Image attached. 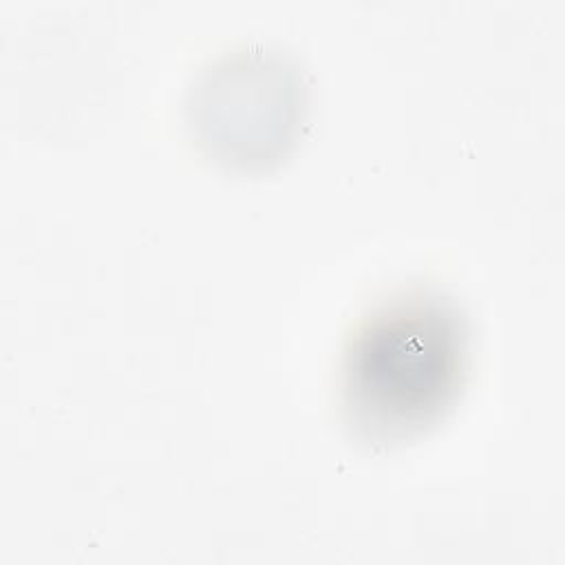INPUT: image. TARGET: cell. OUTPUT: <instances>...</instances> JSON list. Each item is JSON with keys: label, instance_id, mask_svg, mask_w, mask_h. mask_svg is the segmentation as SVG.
Here are the masks:
<instances>
[{"label": "cell", "instance_id": "obj_1", "mask_svg": "<svg viewBox=\"0 0 565 565\" xmlns=\"http://www.w3.org/2000/svg\"><path fill=\"white\" fill-rule=\"evenodd\" d=\"M466 366L463 318L437 294H408L373 311L351 338L342 366L353 426L397 441L450 406Z\"/></svg>", "mask_w": 565, "mask_h": 565}]
</instances>
